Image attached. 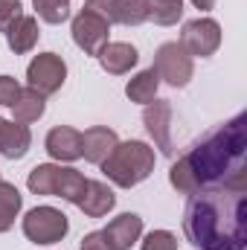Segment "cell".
Returning <instances> with one entry per match:
<instances>
[{
	"label": "cell",
	"instance_id": "6da1fadb",
	"mask_svg": "<svg viewBox=\"0 0 247 250\" xmlns=\"http://www.w3.org/2000/svg\"><path fill=\"white\" fill-rule=\"evenodd\" d=\"M169 184L181 195L218 187H247V114L212 128L169 169Z\"/></svg>",
	"mask_w": 247,
	"mask_h": 250
},
{
	"label": "cell",
	"instance_id": "7a4b0ae2",
	"mask_svg": "<svg viewBox=\"0 0 247 250\" xmlns=\"http://www.w3.org/2000/svg\"><path fill=\"white\" fill-rule=\"evenodd\" d=\"M184 236L198 250H245L247 187H218L189 195Z\"/></svg>",
	"mask_w": 247,
	"mask_h": 250
},
{
	"label": "cell",
	"instance_id": "3957f363",
	"mask_svg": "<svg viewBox=\"0 0 247 250\" xmlns=\"http://www.w3.org/2000/svg\"><path fill=\"white\" fill-rule=\"evenodd\" d=\"M154 148L143 140H125L117 143V148L105 157L102 163V172L105 178L120 189H131L137 184H143L151 172H154Z\"/></svg>",
	"mask_w": 247,
	"mask_h": 250
},
{
	"label": "cell",
	"instance_id": "277c9868",
	"mask_svg": "<svg viewBox=\"0 0 247 250\" xmlns=\"http://www.w3.org/2000/svg\"><path fill=\"white\" fill-rule=\"evenodd\" d=\"M70 230V221L56 207H35L23 215V236L32 245H56Z\"/></svg>",
	"mask_w": 247,
	"mask_h": 250
},
{
	"label": "cell",
	"instance_id": "5b68a950",
	"mask_svg": "<svg viewBox=\"0 0 247 250\" xmlns=\"http://www.w3.org/2000/svg\"><path fill=\"white\" fill-rule=\"evenodd\" d=\"M151 70L160 76V82H166V84H172V87H186V84L192 82L195 62H192V56L186 53L178 41H166V44L157 47V53H154V67H151Z\"/></svg>",
	"mask_w": 247,
	"mask_h": 250
},
{
	"label": "cell",
	"instance_id": "8992f818",
	"mask_svg": "<svg viewBox=\"0 0 247 250\" xmlns=\"http://www.w3.org/2000/svg\"><path fill=\"white\" fill-rule=\"evenodd\" d=\"M64 79H67V64L59 53H38L26 67V84H29V90H35L41 96L59 93Z\"/></svg>",
	"mask_w": 247,
	"mask_h": 250
},
{
	"label": "cell",
	"instance_id": "52a82bcc",
	"mask_svg": "<svg viewBox=\"0 0 247 250\" xmlns=\"http://www.w3.org/2000/svg\"><path fill=\"white\" fill-rule=\"evenodd\" d=\"M70 32H73V44H76L84 56H99L102 47H105L108 38H111V23H108L102 15H96V12H90V9H82V12L73 18Z\"/></svg>",
	"mask_w": 247,
	"mask_h": 250
},
{
	"label": "cell",
	"instance_id": "ba28073f",
	"mask_svg": "<svg viewBox=\"0 0 247 250\" xmlns=\"http://www.w3.org/2000/svg\"><path fill=\"white\" fill-rule=\"evenodd\" d=\"M186 53L192 59H209L215 56V50L221 47V26L218 21L212 18H195V21H186L184 29H181V41Z\"/></svg>",
	"mask_w": 247,
	"mask_h": 250
},
{
	"label": "cell",
	"instance_id": "9c48e42d",
	"mask_svg": "<svg viewBox=\"0 0 247 250\" xmlns=\"http://www.w3.org/2000/svg\"><path fill=\"white\" fill-rule=\"evenodd\" d=\"M84 9L102 15L108 23H123V26H140L151 15L148 0H87Z\"/></svg>",
	"mask_w": 247,
	"mask_h": 250
},
{
	"label": "cell",
	"instance_id": "30bf717a",
	"mask_svg": "<svg viewBox=\"0 0 247 250\" xmlns=\"http://www.w3.org/2000/svg\"><path fill=\"white\" fill-rule=\"evenodd\" d=\"M143 125L148 131V137L154 140V148H160L163 154H175V143H172V105L166 99H154L143 108Z\"/></svg>",
	"mask_w": 247,
	"mask_h": 250
},
{
	"label": "cell",
	"instance_id": "8fae6325",
	"mask_svg": "<svg viewBox=\"0 0 247 250\" xmlns=\"http://www.w3.org/2000/svg\"><path fill=\"white\" fill-rule=\"evenodd\" d=\"M44 148L56 163H73L82 157V131H76L70 125H56V128H50Z\"/></svg>",
	"mask_w": 247,
	"mask_h": 250
},
{
	"label": "cell",
	"instance_id": "7c38bea8",
	"mask_svg": "<svg viewBox=\"0 0 247 250\" xmlns=\"http://www.w3.org/2000/svg\"><path fill=\"white\" fill-rule=\"evenodd\" d=\"M117 143H120V137H117L114 128H108V125H90L82 134V157L87 163H93V166H102L105 157L117 148Z\"/></svg>",
	"mask_w": 247,
	"mask_h": 250
},
{
	"label": "cell",
	"instance_id": "4fadbf2b",
	"mask_svg": "<svg viewBox=\"0 0 247 250\" xmlns=\"http://www.w3.org/2000/svg\"><path fill=\"white\" fill-rule=\"evenodd\" d=\"M102 236L108 239V248L111 250H131L140 242V236H143V218L137 212H123L114 221H108Z\"/></svg>",
	"mask_w": 247,
	"mask_h": 250
},
{
	"label": "cell",
	"instance_id": "5bb4252c",
	"mask_svg": "<svg viewBox=\"0 0 247 250\" xmlns=\"http://www.w3.org/2000/svg\"><path fill=\"white\" fill-rule=\"evenodd\" d=\"M96 59H99V64H102L105 73H111V76H125V73H131V67H137L140 53H137V47L128 44V41H108Z\"/></svg>",
	"mask_w": 247,
	"mask_h": 250
},
{
	"label": "cell",
	"instance_id": "9a60e30c",
	"mask_svg": "<svg viewBox=\"0 0 247 250\" xmlns=\"http://www.w3.org/2000/svg\"><path fill=\"white\" fill-rule=\"evenodd\" d=\"M32 146V134H29V125H21L15 120H3L0 117V154L6 160H21L26 157Z\"/></svg>",
	"mask_w": 247,
	"mask_h": 250
},
{
	"label": "cell",
	"instance_id": "2e32d148",
	"mask_svg": "<svg viewBox=\"0 0 247 250\" xmlns=\"http://www.w3.org/2000/svg\"><path fill=\"white\" fill-rule=\"evenodd\" d=\"M87 218H105L114 207H117V195H114V189L108 187L105 181H87V187H84V195H82V201L76 204Z\"/></svg>",
	"mask_w": 247,
	"mask_h": 250
},
{
	"label": "cell",
	"instance_id": "e0dca14e",
	"mask_svg": "<svg viewBox=\"0 0 247 250\" xmlns=\"http://www.w3.org/2000/svg\"><path fill=\"white\" fill-rule=\"evenodd\" d=\"M38 35H41L38 18L21 15V18L9 26V32H6V44H9V50H12L15 56H23V53H29V50L38 44Z\"/></svg>",
	"mask_w": 247,
	"mask_h": 250
},
{
	"label": "cell",
	"instance_id": "ac0fdd59",
	"mask_svg": "<svg viewBox=\"0 0 247 250\" xmlns=\"http://www.w3.org/2000/svg\"><path fill=\"white\" fill-rule=\"evenodd\" d=\"M84 187H87V178H84L79 169H73V166H62V163H59L53 198H62V201H67V204H79L82 195H84Z\"/></svg>",
	"mask_w": 247,
	"mask_h": 250
},
{
	"label": "cell",
	"instance_id": "d6986e66",
	"mask_svg": "<svg viewBox=\"0 0 247 250\" xmlns=\"http://www.w3.org/2000/svg\"><path fill=\"white\" fill-rule=\"evenodd\" d=\"M157 90H160V76H157L151 67L143 70V73H137V76L128 79V84H125V96H128L131 102H137V105L154 102V99H157Z\"/></svg>",
	"mask_w": 247,
	"mask_h": 250
},
{
	"label": "cell",
	"instance_id": "ffe728a7",
	"mask_svg": "<svg viewBox=\"0 0 247 250\" xmlns=\"http://www.w3.org/2000/svg\"><path fill=\"white\" fill-rule=\"evenodd\" d=\"M44 111H47V96H41V93H35L29 87L21 90L18 102L12 105V117H15V123H21V125L38 123L44 117Z\"/></svg>",
	"mask_w": 247,
	"mask_h": 250
},
{
	"label": "cell",
	"instance_id": "44dd1931",
	"mask_svg": "<svg viewBox=\"0 0 247 250\" xmlns=\"http://www.w3.org/2000/svg\"><path fill=\"white\" fill-rule=\"evenodd\" d=\"M21 207H23V195L18 192V187L0 178V233L12 230L15 218L21 215Z\"/></svg>",
	"mask_w": 247,
	"mask_h": 250
},
{
	"label": "cell",
	"instance_id": "7402d4cb",
	"mask_svg": "<svg viewBox=\"0 0 247 250\" xmlns=\"http://www.w3.org/2000/svg\"><path fill=\"white\" fill-rule=\"evenodd\" d=\"M148 21H154L157 26H175L184 18V0H148Z\"/></svg>",
	"mask_w": 247,
	"mask_h": 250
},
{
	"label": "cell",
	"instance_id": "603a6c76",
	"mask_svg": "<svg viewBox=\"0 0 247 250\" xmlns=\"http://www.w3.org/2000/svg\"><path fill=\"white\" fill-rule=\"evenodd\" d=\"M56 172H59V163H38L29 178H26V187L32 195H50L53 198V187H56Z\"/></svg>",
	"mask_w": 247,
	"mask_h": 250
},
{
	"label": "cell",
	"instance_id": "cb8c5ba5",
	"mask_svg": "<svg viewBox=\"0 0 247 250\" xmlns=\"http://www.w3.org/2000/svg\"><path fill=\"white\" fill-rule=\"evenodd\" d=\"M32 9L44 23H64L70 18V0H32Z\"/></svg>",
	"mask_w": 247,
	"mask_h": 250
},
{
	"label": "cell",
	"instance_id": "d4e9b609",
	"mask_svg": "<svg viewBox=\"0 0 247 250\" xmlns=\"http://www.w3.org/2000/svg\"><path fill=\"white\" fill-rule=\"evenodd\" d=\"M140 250H178V236L169 230H151L140 242Z\"/></svg>",
	"mask_w": 247,
	"mask_h": 250
},
{
	"label": "cell",
	"instance_id": "484cf974",
	"mask_svg": "<svg viewBox=\"0 0 247 250\" xmlns=\"http://www.w3.org/2000/svg\"><path fill=\"white\" fill-rule=\"evenodd\" d=\"M23 15L21 0H0V32H9V26Z\"/></svg>",
	"mask_w": 247,
	"mask_h": 250
},
{
	"label": "cell",
	"instance_id": "4316f807",
	"mask_svg": "<svg viewBox=\"0 0 247 250\" xmlns=\"http://www.w3.org/2000/svg\"><path fill=\"white\" fill-rule=\"evenodd\" d=\"M21 84H18V79H12V76H0V105L3 108H12L15 102H18V96H21Z\"/></svg>",
	"mask_w": 247,
	"mask_h": 250
},
{
	"label": "cell",
	"instance_id": "83f0119b",
	"mask_svg": "<svg viewBox=\"0 0 247 250\" xmlns=\"http://www.w3.org/2000/svg\"><path fill=\"white\" fill-rule=\"evenodd\" d=\"M82 250H111V248H108V239L102 236V230H93L82 239Z\"/></svg>",
	"mask_w": 247,
	"mask_h": 250
},
{
	"label": "cell",
	"instance_id": "f1b7e54d",
	"mask_svg": "<svg viewBox=\"0 0 247 250\" xmlns=\"http://www.w3.org/2000/svg\"><path fill=\"white\" fill-rule=\"evenodd\" d=\"M192 6L201 12H209V9H215V0H192Z\"/></svg>",
	"mask_w": 247,
	"mask_h": 250
}]
</instances>
